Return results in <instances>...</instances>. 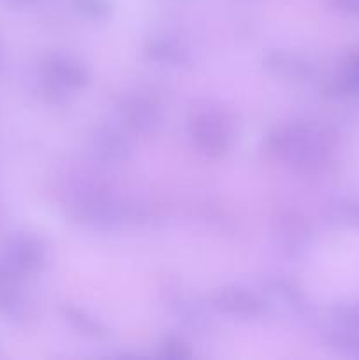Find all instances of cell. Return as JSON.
I'll return each mask as SVG.
<instances>
[{
  "instance_id": "obj_1",
  "label": "cell",
  "mask_w": 359,
  "mask_h": 360,
  "mask_svg": "<svg viewBox=\"0 0 359 360\" xmlns=\"http://www.w3.org/2000/svg\"><path fill=\"white\" fill-rule=\"evenodd\" d=\"M334 134L324 125L287 123L270 134L266 148L275 158L299 167H313L329 157Z\"/></svg>"
},
{
  "instance_id": "obj_2",
  "label": "cell",
  "mask_w": 359,
  "mask_h": 360,
  "mask_svg": "<svg viewBox=\"0 0 359 360\" xmlns=\"http://www.w3.org/2000/svg\"><path fill=\"white\" fill-rule=\"evenodd\" d=\"M190 136L203 153L218 157L224 155L234 141L232 120L218 109H204L190 122Z\"/></svg>"
},
{
  "instance_id": "obj_3",
  "label": "cell",
  "mask_w": 359,
  "mask_h": 360,
  "mask_svg": "<svg viewBox=\"0 0 359 360\" xmlns=\"http://www.w3.org/2000/svg\"><path fill=\"white\" fill-rule=\"evenodd\" d=\"M87 69L70 56L55 55L41 67V86L51 97H65L87 84Z\"/></svg>"
},
{
  "instance_id": "obj_4",
  "label": "cell",
  "mask_w": 359,
  "mask_h": 360,
  "mask_svg": "<svg viewBox=\"0 0 359 360\" xmlns=\"http://www.w3.org/2000/svg\"><path fill=\"white\" fill-rule=\"evenodd\" d=\"M46 259L44 245L32 234H16L6 246L2 262L18 276L35 273L42 267Z\"/></svg>"
},
{
  "instance_id": "obj_5",
  "label": "cell",
  "mask_w": 359,
  "mask_h": 360,
  "mask_svg": "<svg viewBox=\"0 0 359 360\" xmlns=\"http://www.w3.org/2000/svg\"><path fill=\"white\" fill-rule=\"evenodd\" d=\"M122 116L127 120L130 129L141 134H155L164 125V111L158 101L151 95L130 94L123 98L122 104Z\"/></svg>"
},
{
  "instance_id": "obj_6",
  "label": "cell",
  "mask_w": 359,
  "mask_h": 360,
  "mask_svg": "<svg viewBox=\"0 0 359 360\" xmlns=\"http://www.w3.org/2000/svg\"><path fill=\"white\" fill-rule=\"evenodd\" d=\"M211 301L218 311L238 319H257L266 313V304L263 299L256 292L239 285L220 288Z\"/></svg>"
},
{
  "instance_id": "obj_7",
  "label": "cell",
  "mask_w": 359,
  "mask_h": 360,
  "mask_svg": "<svg viewBox=\"0 0 359 360\" xmlns=\"http://www.w3.org/2000/svg\"><path fill=\"white\" fill-rule=\"evenodd\" d=\"M94 153L104 162H122L130 155V141L116 127H101L92 137Z\"/></svg>"
},
{
  "instance_id": "obj_8",
  "label": "cell",
  "mask_w": 359,
  "mask_h": 360,
  "mask_svg": "<svg viewBox=\"0 0 359 360\" xmlns=\"http://www.w3.org/2000/svg\"><path fill=\"white\" fill-rule=\"evenodd\" d=\"M20 276L14 274L4 262H0V313L14 320L28 316V304L18 285Z\"/></svg>"
},
{
  "instance_id": "obj_9",
  "label": "cell",
  "mask_w": 359,
  "mask_h": 360,
  "mask_svg": "<svg viewBox=\"0 0 359 360\" xmlns=\"http://www.w3.org/2000/svg\"><path fill=\"white\" fill-rule=\"evenodd\" d=\"M146 55L153 62L160 65H183L189 62V49L180 39L171 37V35H155L148 39L146 42Z\"/></svg>"
},
{
  "instance_id": "obj_10",
  "label": "cell",
  "mask_w": 359,
  "mask_h": 360,
  "mask_svg": "<svg viewBox=\"0 0 359 360\" xmlns=\"http://www.w3.org/2000/svg\"><path fill=\"white\" fill-rule=\"evenodd\" d=\"M266 67L277 76L287 77V79L303 81L313 76L312 63L291 51H273L267 55Z\"/></svg>"
},
{
  "instance_id": "obj_11",
  "label": "cell",
  "mask_w": 359,
  "mask_h": 360,
  "mask_svg": "<svg viewBox=\"0 0 359 360\" xmlns=\"http://www.w3.org/2000/svg\"><path fill=\"white\" fill-rule=\"evenodd\" d=\"M63 313H65V319L69 320L70 326H73L76 330H80V333L87 334V336H92V338L106 336L104 327H102L97 320L88 316L84 311H81V309L65 308L63 309Z\"/></svg>"
},
{
  "instance_id": "obj_12",
  "label": "cell",
  "mask_w": 359,
  "mask_h": 360,
  "mask_svg": "<svg viewBox=\"0 0 359 360\" xmlns=\"http://www.w3.org/2000/svg\"><path fill=\"white\" fill-rule=\"evenodd\" d=\"M333 322L344 329L359 333V302L358 304H344L333 309Z\"/></svg>"
},
{
  "instance_id": "obj_13",
  "label": "cell",
  "mask_w": 359,
  "mask_h": 360,
  "mask_svg": "<svg viewBox=\"0 0 359 360\" xmlns=\"http://www.w3.org/2000/svg\"><path fill=\"white\" fill-rule=\"evenodd\" d=\"M74 7L92 20H106L111 13L109 0H73Z\"/></svg>"
},
{
  "instance_id": "obj_14",
  "label": "cell",
  "mask_w": 359,
  "mask_h": 360,
  "mask_svg": "<svg viewBox=\"0 0 359 360\" xmlns=\"http://www.w3.org/2000/svg\"><path fill=\"white\" fill-rule=\"evenodd\" d=\"M282 236H284L285 239V245L287 246H299L305 243L306 239V234H308V231H306L305 224H303L301 220H298V218H287V220L282 224V229H280Z\"/></svg>"
},
{
  "instance_id": "obj_15",
  "label": "cell",
  "mask_w": 359,
  "mask_h": 360,
  "mask_svg": "<svg viewBox=\"0 0 359 360\" xmlns=\"http://www.w3.org/2000/svg\"><path fill=\"white\" fill-rule=\"evenodd\" d=\"M333 217L348 225H359V199L340 200L331 206Z\"/></svg>"
},
{
  "instance_id": "obj_16",
  "label": "cell",
  "mask_w": 359,
  "mask_h": 360,
  "mask_svg": "<svg viewBox=\"0 0 359 360\" xmlns=\"http://www.w3.org/2000/svg\"><path fill=\"white\" fill-rule=\"evenodd\" d=\"M160 348H162L160 355H164V357H169V359L190 357V352L189 348H187V345L183 343L182 340H178V338H168V340L162 343Z\"/></svg>"
},
{
  "instance_id": "obj_17",
  "label": "cell",
  "mask_w": 359,
  "mask_h": 360,
  "mask_svg": "<svg viewBox=\"0 0 359 360\" xmlns=\"http://www.w3.org/2000/svg\"><path fill=\"white\" fill-rule=\"evenodd\" d=\"M341 86L352 94H359V58H355L345 70L344 77H341Z\"/></svg>"
},
{
  "instance_id": "obj_18",
  "label": "cell",
  "mask_w": 359,
  "mask_h": 360,
  "mask_svg": "<svg viewBox=\"0 0 359 360\" xmlns=\"http://www.w3.org/2000/svg\"><path fill=\"white\" fill-rule=\"evenodd\" d=\"M333 9L345 14H359V0H327Z\"/></svg>"
},
{
  "instance_id": "obj_19",
  "label": "cell",
  "mask_w": 359,
  "mask_h": 360,
  "mask_svg": "<svg viewBox=\"0 0 359 360\" xmlns=\"http://www.w3.org/2000/svg\"><path fill=\"white\" fill-rule=\"evenodd\" d=\"M39 2H42V0H4V4H7L9 7H28Z\"/></svg>"
}]
</instances>
